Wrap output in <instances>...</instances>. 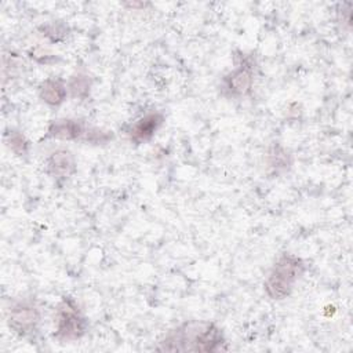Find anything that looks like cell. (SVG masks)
<instances>
[{"label": "cell", "mask_w": 353, "mask_h": 353, "mask_svg": "<svg viewBox=\"0 0 353 353\" xmlns=\"http://www.w3.org/2000/svg\"><path fill=\"white\" fill-rule=\"evenodd\" d=\"M164 123V116L160 112H150L139 117L137 121H134L127 134L131 139V142L139 145L146 141H149L156 131L163 125Z\"/></svg>", "instance_id": "52a82bcc"}, {"label": "cell", "mask_w": 353, "mask_h": 353, "mask_svg": "<svg viewBox=\"0 0 353 353\" xmlns=\"http://www.w3.org/2000/svg\"><path fill=\"white\" fill-rule=\"evenodd\" d=\"M40 317V310L36 303L28 299L17 301L8 309V325L21 336H26L36 331Z\"/></svg>", "instance_id": "5b68a950"}, {"label": "cell", "mask_w": 353, "mask_h": 353, "mask_svg": "<svg viewBox=\"0 0 353 353\" xmlns=\"http://www.w3.org/2000/svg\"><path fill=\"white\" fill-rule=\"evenodd\" d=\"M91 127H87L81 120L76 119H58L51 121L47 130V137L57 138V139H66L74 141L81 139L88 142Z\"/></svg>", "instance_id": "8992f818"}, {"label": "cell", "mask_w": 353, "mask_h": 353, "mask_svg": "<svg viewBox=\"0 0 353 353\" xmlns=\"http://www.w3.org/2000/svg\"><path fill=\"white\" fill-rule=\"evenodd\" d=\"M285 156H288V154L285 153L284 149H281L280 146H274L273 150H272L270 154H269V157H270V165H272V167H276V168H280V167L285 168V167L288 165V163L281 161V157H285Z\"/></svg>", "instance_id": "7c38bea8"}, {"label": "cell", "mask_w": 353, "mask_h": 353, "mask_svg": "<svg viewBox=\"0 0 353 353\" xmlns=\"http://www.w3.org/2000/svg\"><path fill=\"white\" fill-rule=\"evenodd\" d=\"M303 270L305 263L299 256L288 252L283 254L276 261L263 283L266 295L274 301H281L290 296L294 285L303 274Z\"/></svg>", "instance_id": "7a4b0ae2"}, {"label": "cell", "mask_w": 353, "mask_h": 353, "mask_svg": "<svg viewBox=\"0 0 353 353\" xmlns=\"http://www.w3.org/2000/svg\"><path fill=\"white\" fill-rule=\"evenodd\" d=\"M47 172L55 179H66L72 176L76 170V159L72 152L66 149H58L50 154L47 159Z\"/></svg>", "instance_id": "ba28073f"}, {"label": "cell", "mask_w": 353, "mask_h": 353, "mask_svg": "<svg viewBox=\"0 0 353 353\" xmlns=\"http://www.w3.org/2000/svg\"><path fill=\"white\" fill-rule=\"evenodd\" d=\"M39 95L46 103L51 106H58L66 99L68 87L59 79H46L39 85Z\"/></svg>", "instance_id": "9c48e42d"}, {"label": "cell", "mask_w": 353, "mask_h": 353, "mask_svg": "<svg viewBox=\"0 0 353 353\" xmlns=\"http://www.w3.org/2000/svg\"><path fill=\"white\" fill-rule=\"evenodd\" d=\"M161 352H219L226 350L222 330L211 321H186L170 331L156 347Z\"/></svg>", "instance_id": "6da1fadb"}, {"label": "cell", "mask_w": 353, "mask_h": 353, "mask_svg": "<svg viewBox=\"0 0 353 353\" xmlns=\"http://www.w3.org/2000/svg\"><path fill=\"white\" fill-rule=\"evenodd\" d=\"M54 336L61 342H72L81 338L87 330L85 317L70 296H65L57 309Z\"/></svg>", "instance_id": "3957f363"}, {"label": "cell", "mask_w": 353, "mask_h": 353, "mask_svg": "<svg viewBox=\"0 0 353 353\" xmlns=\"http://www.w3.org/2000/svg\"><path fill=\"white\" fill-rule=\"evenodd\" d=\"M7 143H8L10 149L18 156L26 154L28 148H29V142L26 141L23 134L19 131H10L7 134Z\"/></svg>", "instance_id": "8fae6325"}, {"label": "cell", "mask_w": 353, "mask_h": 353, "mask_svg": "<svg viewBox=\"0 0 353 353\" xmlns=\"http://www.w3.org/2000/svg\"><path fill=\"white\" fill-rule=\"evenodd\" d=\"M254 85V62L250 57L241 55L239 65L223 77L222 91L226 97L241 98L251 92Z\"/></svg>", "instance_id": "277c9868"}, {"label": "cell", "mask_w": 353, "mask_h": 353, "mask_svg": "<svg viewBox=\"0 0 353 353\" xmlns=\"http://www.w3.org/2000/svg\"><path fill=\"white\" fill-rule=\"evenodd\" d=\"M69 90L74 98H85L91 88V80L87 74L77 73L69 80Z\"/></svg>", "instance_id": "30bf717a"}]
</instances>
